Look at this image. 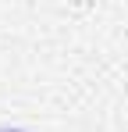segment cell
I'll return each instance as SVG.
<instances>
[{
  "label": "cell",
  "instance_id": "1",
  "mask_svg": "<svg viewBox=\"0 0 128 132\" xmlns=\"http://www.w3.org/2000/svg\"><path fill=\"white\" fill-rule=\"evenodd\" d=\"M0 132H25V129H0Z\"/></svg>",
  "mask_w": 128,
  "mask_h": 132
}]
</instances>
